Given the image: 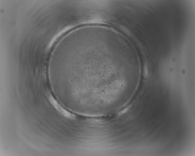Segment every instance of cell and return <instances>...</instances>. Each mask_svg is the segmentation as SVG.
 I'll use <instances>...</instances> for the list:
<instances>
[{
  "label": "cell",
  "mask_w": 195,
  "mask_h": 156,
  "mask_svg": "<svg viewBox=\"0 0 195 156\" xmlns=\"http://www.w3.org/2000/svg\"><path fill=\"white\" fill-rule=\"evenodd\" d=\"M46 95L54 107L62 115L72 120L75 116L74 111L64 105L56 96L51 87L46 89Z\"/></svg>",
  "instance_id": "1"
}]
</instances>
